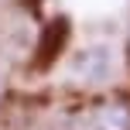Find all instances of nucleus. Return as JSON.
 Masks as SVG:
<instances>
[{
    "label": "nucleus",
    "mask_w": 130,
    "mask_h": 130,
    "mask_svg": "<svg viewBox=\"0 0 130 130\" xmlns=\"http://www.w3.org/2000/svg\"><path fill=\"white\" fill-rule=\"evenodd\" d=\"M72 75L79 79V82H103L106 75H110V52L106 48H89V52H82L75 58V65H72Z\"/></svg>",
    "instance_id": "nucleus-1"
},
{
    "label": "nucleus",
    "mask_w": 130,
    "mask_h": 130,
    "mask_svg": "<svg viewBox=\"0 0 130 130\" xmlns=\"http://www.w3.org/2000/svg\"><path fill=\"white\" fill-rule=\"evenodd\" d=\"M96 130H130V103L113 99L96 110Z\"/></svg>",
    "instance_id": "nucleus-2"
}]
</instances>
